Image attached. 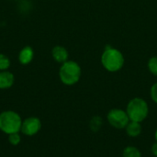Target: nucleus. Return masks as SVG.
Wrapping results in <instances>:
<instances>
[{
	"label": "nucleus",
	"mask_w": 157,
	"mask_h": 157,
	"mask_svg": "<svg viewBox=\"0 0 157 157\" xmlns=\"http://www.w3.org/2000/svg\"><path fill=\"white\" fill-rule=\"evenodd\" d=\"M125 130H126L127 134L130 137H138L142 133V126H141V123L140 122H136V121H130V122L126 126Z\"/></svg>",
	"instance_id": "9d476101"
},
{
	"label": "nucleus",
	"mask_w": 157,
	"mask_h": 157,
	"mask_svg": "<svg viewBox=\"0 0 157 157\" xmlns=\"http://www.w3.org/2000/svg\"><path fill=\"white\" fill-rule=\"evenodd\" d=\"M152 153L155 156L157 157V142L155 144H154L152 146Z\"/></svg>",
	"instance_id": "f3484780"
},
{
	"label": "nucleus",
	"mask_w": 157,
	"mask_h": 157,
	"mask_svg": "<svg viewBox=\"0 0 157 157\" xmlns=\"http://www.w3.org/2000/svg\"><path fill=\"white\" fill-rule=\"evenodd\" d=\"M21 141V137L19 135L18 132H15V133H11V134H8V142L10 144L12 145H18L19 143Z\"/></svg>",
	"instance_id": "2eb2a0df"
},
{
	"label": "nucleus",
	"mask_w": 157,
	"mask_h": 157,
	"mask_svg": "<svg viewBox=\"0 0 157 157\" xmlns=\"http://www.w3.org/2000/svg\"><path fill=\"white\" fill-rule=\"evenodd\" d=\"M122 157H142L140 150L134 146H128L123 150Z\"/></svg>",
	"instance_id": "9b49d317"
},
{
	"label": "nucleus",
	"mask_w": 157,
	"mask_h": 157,
	"mask_svg": "<svg viewBox=\"0 0 157 157\" xmlns=\"http://www.w3.org/2000/svg\"><path fill=\"white\" fill-rule=\"evenodd\" d=\"M41 128V122L39 118L29 117L22 121L20 132L27 136H33L37 134Z\"/></svg>",
	"instance_id": "423d86ee"
},
{
	"label": "nucleus",
	"mask_w": 157,
	"mask_h": 157,
	"mask_svg": "<svg viewBox=\"0 0 157 157\" xmlns=\"http://www.w3.org/2000/svg\"><path fill=\"white\" fill-rule=\"evenodd\" d=\"M155 140H156V142H157V130L155 131Z\"/></svg>",
	"instance_id": "a211bd4d"
},
{
	"label": "nucleus",
	"mask_w": 157,
	"mask_h": 157,
	"mask_svg": "<svg viewBox=\"0 0 157 157\" xmlns=\"http://www.w3.org/2000/svg\"><path fill=\"white\" fill-rule=\"evenodd\" d=\"M22 120L19 114L13 110H5L0 113V131L6 134L19 132Z\"/></svg>",
	"instance_id": "7ed1b4c3"
},
{
	"label": "nucleus",
	"mask_w": 157,
	"mask_h": 157,
	"mask_svg": "<svg viewBox=\"0 0 157 157\" xmlns=\"http://www.w3.org/2000/svg\"><path fill=\"white\" fill-rule=\"evenodd\" d=\"M33 57H34L33 49L30 46H25L18 52L17 59H18V62L20 64L26 65V64H29L32 62Z\"/></svg>",
	"instance_id": "6e6552de"
},
{
	"label": "nucleus",
	"mask_w": 157,
	"mask_h": 157,
	"mask_svg": "<svg viewBox=\"0 0 157 157\" xmlns=\"http://www.w3.org/2000/svg\"><path fill=\"white\" fill-rule=\"evenodd\" d=\"M126 112L130 121L141 123L147 118L149 107L144 99L141 98H134L128 103Z\"/></svg>",
	"instance_id": "20e7f679"
},
{
	"label": "nucleus",
	"mask_w": 157,
	"mask_h": 157,
	"mask_svg": "<svg viewBox=\"0 0 157 157\" xmlns=\"http://www.w3.org/2000/svg\"><path fill=\"white\" fill-rule=\"evenodd\" d=\"M101 63L107 71L118 72L123 67L124 56L118 49L108 46L101 55Z\"/></svg>",
	"instance_id": "f257e3e1"
},
{
	"label": "nucleus",
	"mask_w": 157,
	"mask_h": 157,
	"mask_svg": "<svg viewBox=\"0 0 157 157\" xmlns=\"http://www.w3.org/2000/svg\"><path fill=\"white\" fill-rule=\"evenodd\" d=\"M82 70L80 65L75 62L68 60L62 63L59 70V77L63 84L66 86H73L76 84L81 77Z\"/></svg>",
	"instance_id": "f03ea898"
},
{
	"label": "nucleus",
	"mask_w": 157,
	"mask_h": 157,
	"mask_svg": "<svg viewBox=\"0 0 157 157\" xmlns=\"http://www.w3.org/2000/svg\"><path fill=\"white\" fill-rule=\"evenodd\" d=\"M150 94H151V98H152L153 101L157 103V82L152 86Z\"/></svg>",
	"instance_id": "dca6fc26"
},
{
	"label": "nucleus",
	"mask_w": 157,
	"mask_h": 157,
	"mask_svg": "<svg viewBox=\"0 0 157 157\" xmlns=\"http://www.w3.org/2000/svg\"><path fill=\"white\" fill-rule=\"evenodd\" d=\"M147 66H148L149 71L155 76H157V56H154V57L149 59Z\"/></svg>",
	"instance_id": "4468645a"
},
{
	"label": "nucleus",
	"mask_w": 157,
	"mask_h": 157,
	"mask_svg": "<svg viewBox=\"0 0 157 157\" xmlns=\"http://www.w3.org/2000/svg\"><path fill=\"white\" fill-rule=\"evenodd\" d=\"M102 121H103L100 117H98V116L93 117L90 121V129L93 132H98L102 126V123H103Z\"/></svg>",
	"instance_id": "f8f14e48"
},
{
	"label": "nucleus",
	"mask_w": 157,
	"mask_h": 157,
	"mask_svg": "<svg viewBox=\"0 0 157 157\" xmlns=\"http://www.w3.org/2000/svg\"><path fill=\"white\" fill-rule=\"evenodd\" d=\"M10 59L6 55L0 53V71H6L10 67Z\"/></svg>",
	"instance_id": "ddd939ff"
},
{
	"label": "nucleus",
	"mask_w": 157,
	"mask_h": 157,
	"mask_svg": "<svg viewBox=\"0 0 157 157\" xmlns=\"http://www.w3.org/2000/svg\"><path fill=\"white\" fill-rule=\"evenodd\" d=\"M109 123L116 129H125L130 122L129 116L126 111L119 109H113L108 113Z\"/></svg>",
	"instance_id": "39448f33"
},
{
	"label": "nucleus",
	"mask_w": 157,
	"mask_h": 157,
	"mask_svg": "<svg viewBox=\"0 0 157 157\" xmlns=\"http://www.w3.org/2000/svg\"><path fill=\"white\" fill-rule=\"evenodd\" d=\"M15 82L14 75L9 71H0V89L10 88Z\"/></svg>",
	"instance_id": "1a4fd4ad"
},
{
	"label": "nucleus",
	"mask_w": 157,
	"mask_h": 157,
	"mask_svg": "<svg viewBox=\"0 0 157 157\" xmlns=\"http://www.w3.org/2000/svg\"><path fill=\"white\" fill-rule=\"evenodd\" d=\"M52 56L55 62L59 63H63L66 61H68L69 53L63 46L56 45L52 50Z\"/></svg>",
	"instance_id": "0eeeda50"
}]
</instances>
